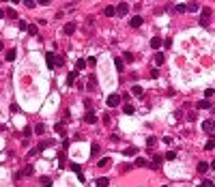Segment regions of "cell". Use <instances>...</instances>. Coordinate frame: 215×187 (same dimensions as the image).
<instances>
[{
    "label": "cell",
    "instance_id": "obj_4",
    "mask_svg": "<svg viewBox=\"0 0 215 187\" xmlns=\"http://www.w3.org/2000/svg\"><path fill=\"white\" fill-rule=\"evenodd\" d=\"M84 123H88V125H95V123H97V116H95L93 110H88V112L84 114Z\"/></svg>",
    "mask_w": 215,
    "mask_h": 187
},
{
    "label": "cell",
    "instance_id": "obj_17",
    "mask_svg": "<svg viewBox=\"0 0 215 187\" xmlns=\"http://www.w3.org/2000/svg\"><path fill=\"white\" fill-rule=\"evenodd\" d=\"M136 166H138V168H146V166H151V163H148L144 157H138V159H136Z\"/></svg>",
    "mask_w": 215,
    "mask_h": 187
},
{
    "label": "cell",
    "instance_id": "obj_39",
    "mask_svg": "<svg viewBox=\"0 0 215 187\" xmlns=\"http://www.w3.org/2000/svg\"><path fill=\"white\" fill-rule=\"evenodd\" d=\"M86 65H90V67H93V65H97V58H93V56H90V58L86 60Z\"/></svg>",
    "mask_w": 215,
    "mask_h": 187
},
{
    "label": "cell",
    "instance_id": "obj_19",
    "mask_svg": "<svg viewBox=\"0 0 215 187\" xmlns=\"http://www.w3.org/2000/svg\"><path fill=\"white\" fill-rule=\"evenodd\" d=\"M82 69H86V60L80 58L78 63H75V71H82Z\"/></svg>",
    "mask_w": 215,
    "mask_h": 187
},
{
    "label": "cell",
    "instance_id": "obj_16",
    "mask_svg": "<svg viewBox=\"0 0 215 187\" xmlns=\"http://www.w3.org/2000/svg\"><path fill=\"white\" fill-rule=\"evenodd\" d=\"M95 88H97V78L90 75V78H88V90H95Z\"/></svg>",
    "mask_w": 215,
    "mask_h": 187
},
{
    "label": "cell",
    "instance_id": "obj_25",
    "mask_svg": "<svg viewBox=\"0 0 215 187\" xmlns=\"http://www.w3.org/2000/svg\"><path fill=\"white\" fill-rule=\"evenodd\" d=\"M206 170H209V163H206V161H200V163H198V172H206Z\"/></svg>",
    "mask_w": 215,
    "mask_h": 187
},
{
    "label": "cell",
    "instance_id": "obj_18",
    "mask_svg": "<svg viewBox=\"0 0 215 187\" xmlns=\"http://www.w3.org/2000/svg\"><path fill=\"white\" fill-rule=\"evenodd\" d=\"M136 148H133V146H129V148H125V151H123V155H125V157H133V155H136Z\"/></svg>",
    "mask_w": 215,
    "mask_h": 187
},
{
    "label": "cell",
    "instance_id": "obj_28",
    "mask_svg": "<svg viewBox=\"0 0 215 187\" xmlns=\"http://www.w3.org/2000/svg\"><path fill=\"white\" fill-rule=\"evenodd\" d=\"M97 185H99V187H106V185H108V176H101V178H97Z\"/></svg>",
    "mask_w": 215,
    "mask_h": 187
},
{
    "label": "cell",
    "instance_id": "obj_38",
    "mask_svg": "<svg viewBox=\"0 0 215 187\" xmlns=\"http://www.w3.org/2000/svg\"><path fill=\"white\" fill-rule=\"evenodd\" d=\"M200 187H215V185H213V181H202Z\"/></svg>",
    "mask_w": 215,
    "mask_h": 187
},
{
    "label": "cell",
    "instance_id": "obj_31",
    "mask_svg": "<svg viewBox=\"0 0 215 187\" xmlns=\"http://www.w3.org/2000/svg\"><path fill=\"white\" fill-rule=\"evenodd\" d=\"M131 93L136 95V97H140V95H142V86H133V88H131Z\"/></svg>",
    "mask_w": 215,
    "mask_h": 187
},
{
    "label": "cell",
    "instance_id": "obj_1",
    "mask_svg": "<svg viewBox=\"0 0 215 187\" xmlns=\"http://www.w3.org/2000/svg\"><path fill=\"white\" fill-rule=\"evenodd\" d=\"M52 144H54V140H45V142H41L39 146H34L32 151L28 153V155H39V153H43L45 148H47V146H52Z\"/></svg>",
    "mask_w": 215,
    "mask_h": 187
},
{
    "label": "cell",
    "instance_id": "obj_13",
    "mask_svg": "<svg viewBox=\"0 0 215 187\" xmlns=\"http://www.w3.org/2000/svg\"><path fill=\"white\" fill-rule=\"evenodd\" d=\"M161 45H164V41H161L159 37H153V39H151V47H153V49H159Z\"/></svg>",
    "mask_w": 215,
    "mask_h": 187
},
{
    "label": "cell",
    "instance_id": "obj_11",
    "mask_svg": "<svg viewBox=\"0 0 215 187\" xmlns=\"http://www.w3.org/2000/svg\"><path fill=\"white\" fill-rule=\"evenodd\" d=\"M65 35H69V37H71V35H73V32H75V24H73V22H69V24H65Z\"/></svg>",
    "mask_w": 215,
    "mask_h": 187
},
{
    "label": "cell",
    "instance_id": "obj_48",
    "mask_svg": "<svg viewBox=\"0 0 215 187\" xmlns=\"http://www.w3.org/2000/svg\"><path fill=\"white\" fill-rule=\"evenodd\" d=\"M45 187H52V185H45Z\"/></svg>",
    "mask_w": 215,
    "mask_h": 187
},
{
    "label": "cell",
    "instance_id": "obj_29",
    "mask_svg": "<svg viewBox=\"0 0 215 187\" xmlns=\"http://www.w3.org/2000/svg\"><path fill=\"white\" fill-rule=\"evenodd\" d=\"M204 148H206V151H211V148H215V138H211L209 142L204 144Z\"/></svg>",
    "mask_w": 215,
    "mask_h": 187
},
{
    "label": "cell",
    "instance_id": "obj_37",
    "mask_svg": "<svg viewBox=\"0 0 215 187\" xmlns=\"http://www.w3.org/2000/svg\"><path fill=\"white\" fill-rule=\"evenodd\" d=\"M187 11H198V5H196V2H189V5H187Z\"/></svg>",
    "mask_w": 215,
    "mask_h": 187
},
{
    "label": "cell",
    "instance_id": "obj_6",
    "mask_svg": "<svg viewBox=\"0 0 215 187\" xmlns=\"http://www.w3.org/2000/svg\"><path fill=\"white\" fill-rule=\"evenodd\" d=\"M118 103H121V95H110V97H108V105H110V108H116Z\"/></svg>",
    "mask_w": 215,
    "mask_h": 187
},
{
    "label": "cell",
    "instance_id": "obj_26",
    "mask_svg": "<svg viewBox=\"0 0 215 187\" xmlns=\"http://www.w3.org/2000/svg\"><path fill=\"white\" fill-rule=\"evenodd\" d=\"M99 155V144H93L90 146V157H97Z\"/></svg>",
    "mask_w": 215,
    "mask_h": 187
},
{
    "label": "cell",
    "instance_id": "obj_3",
    "mask_svg": "<svg viewBox=\"0 0 215 187\" xmlns=\"http://www.w3.org/2000/svg\"><path fill=\"white\" fill-rule=\"evenodd\" d=\"M45 63H47V69H54V67H56V54H54V52H47V54H45Z\"/></svg>",
    "mask_w": 215,
    "mask_h": 187
},
{
    "label": "cell",
    "instance_id": "obj_41",
    "mask_svg": "<svg viewBox=\"0 0 215 187\" xmlns=\"http://www.w3.org/2000/svg\"><path fill=\"white\" fill-rule=\"evenodd\" d=\"M20 30H28V24H26V22H24V20H22V22H20Z\"/></svg>",
    "mask_w": 215,
    "mask_h": 187
},
{
    "label": "cell",
    "instance_id": "obj_7",
    "mask_svg": "<svg viewBox=\"0 0 215 187\" xmlns=\"http://www.w3.org/2000/svg\"><path fill=\"white\" fill-rule=\"evenodd\" d=\"M69 168H71V170H73V172H75V174L80 176V181H84V174H82V168H80V163L71 161V163H69Z\"/></svg>",
    "mask_w": 215,
    "mask_h": 187
},
{
    "label": "cell",
    "instance_id": "obj_10",
    "mask_svg": "<svg viewBox=\"0 0 215 187\" xmlns=\"http://www.w3.org/2000/svg\"><path fill=\"white\" fill-rule=\"evenodd\" d=\"M127 11H129V5H127V2H121V5L116 7V13L118 15H127Z\"/></svg>",
    "mask_w": 215,
    "mask_h": 187
},
{
    "label": "cell",
    "instance_id": "obj_22",
    "mask_svg": "<svg viewBox=\"0 0 215 187\" xmlns=\"http://www.w3.org/2000/svg\"><path fill=\"white\" fill-rule=\"evenodd\" d=\"M110 163H112V161H110V157H103V159H99V168H108Z\"/></svg>",
    "mask_w": 215,
    "mask_h": 187
},
{
    "label": "cell",
    "instance_id": "obj_2",
    "mask_svg": "<svg viewBox=\"0 0 215 187\" xmlns=\"http://www.w3.org/2000/svg\"><path fill=\"white\" fill-rule=\"evenodd\" d=\"M211 15H213V13H211V9H202V13H200V26H204V28H206V26L211 24Z\"/></svg>",
    "mask_w": 215,
    "mask_h": 187
},
{
    "label": "cell",
    "instance_id": "obj_40",
    "mask_svg": "<svg viewBox=\"0 0 215 187\" xmlns=\"http://www.w3.org/2000/svg\"><path fill=\"white\" fill-rule=\"evenodd\" d=\"M204 97H206V99L213 97V88H206V90H204Z\"/></svg>",
    "mask_w": 215,
    "mask_h": 187
},
{
    "label": "cell",
    "instance_id": "obj_42",
    "mask_svg": "<svg viewBox=\"0 0 215 187\" xmlns=\"http://www.w3.org/2000/svg\"><path fill=\"white\" fill-rule=\"evenodd\" d=\"M129 170H133V166H129V163H125V166H123V172H129Z\"/></svg>",
    "mask_w": 215,
    "mask_h": 187
},
{
    "label": "cell",
    "instance_id": "obj_5",
    "mask_svg": "<svg viewBox=\"0 0 215 187\" xmlns=\"http://www.w3.org/2000/svg\"><path fill=\"white\" fill-rule=\"evenodd\" d=\"M161 161H164V157H161L159 153H153V163H151V168H153V170H157V168L161 166Z\"/></svg>",
    "mask_w": 215,
    "mask_h": 187
},
{
    "label": "cell",
    "instance_id": "obj_30",
    "mask_svg": "<svg viewBox=\"0 0 215 187\" xmlns=\"http://www.w3.org/2000/svg\"><path fill=\"white\" fill-rule=\"evenodd\" d=\"M155 63H157V65L164 63V54H161V52H157V54H155Z\"/></svg>",
    "mask_w": 215,
    "mask_h": 187
},
{
    "label": "cell",
    "instance_id": "obj_14",
    "mask_svg": "<svg viewBox=\"0 0 215 187\" xmlns=\"http://www.w3.org/2000/svg\"><path fill=\"white\" fill-rule=\"evenodd\" d=\"M32 131L37 133V136H41V133H45V125H43V123H37V125L32 127Z\"/></svg>",
    "mask_w": 215,
    "mask_h": 187
},
{
    "label": "cell",
    "instance_id": "obj_9",
    "mask_svg": "<svg viewBox=\"0 0 215 187\" xmlns=\"http://www.w3.org/2000/svg\"><path fill=\"white\" fill-rule=\"evenodd\" d=\"M202 129H204L206 133H211V131L215 129V123L211 120V118H206V120H202Z\"/></svg>",
    "mask_w": 215,
    "mask_h": 187
},
{
    "label": "cell",
    "instance_id": "obj_46",
    "mask_svg": "<svg viewBox=\"0 0 215 187\" xmlns=\"http://www.w3.org/2000/svg\"><path fill=\"white\" fill-rule=\"evenodd\" d=\"M2 17H5V11H0V20H2Z\"/></svg>",
    "mask_w": 215,
    "mask_h": 187
},
{
    "label": "cell",
    "instance_id": "obj_15",
    "mask_svg": "<svg viewBox=\"0 0 215 187\" xmlns=\"http://www.w3.org/2000/svg\"><path fill=\"white\" fill-rule=\"evenodd\" d=\"M196 105H198V110H209V108H211V101H206V99H202V101H198V103H196Z\"/></svg>",
    "mask_w": 215,
    "mask_h": 187
},
{
    "label": "cell",
    "instance_id": "obj_34",
    "mask_svg": "<svg viewBox=\"0 0 215 187\" xmlns=\"http://www.w3.org/2000/svg\"><path fill=\"white\" fill-rule=\"evenodd\" d=\"M32 170H34L32 166H26V168H24V176H28V174H32Z\"/></svg>",
    "mask_w": 215,
    "mask_h": 187
},
{
    "label": "cell",
    "instance_id": "obj_27",
    "mask_svg": "<svg viewBox=\"0 0 215 187\" xmlns=\"http://www.w3.org/2000/svg\"><path fill=\"white\" fill-rule=\"evenodd\" d=\"M155 144H157V138L155 136H148L146 138V146H155Z\"/></svg>",
    "mask_w": 215,
    "mask_h": 187
},
{
    "label": "cell",
    "instance_id": "obj_44",
    "mask_svg": "<svg viewBox=\"0 0 215 187\" xmlns=\"http://www.w3.org/2000/svg\"><path fill=\"white\" fill-rule=\"evenodd\" d=\"M30 133H32V127H26V129H24V136H26V138H28Z\"/></svg>",
    "mask_w": 215,
    "mask_h": 187
},
{
    "label": "cell",
    "instance_id": "obj_33",
    "mask_svg": "<svg viewBox=\"0 0 215 187\" xmlns=\"http://www.w3.org/2000/svg\"><path fill=\"white\" fill-rule=\"evenodd\" d=\"M125 114H133V105L131 103H125Z\"/></svg>",
    "mask_w": 215,
    "mask_h": 187
},
{
    "label": "cell",
    "instance_id": "obj_35",
    "mask_svg": "<svg viewBox=\"0 0 215 187\" xmlns=\"http://www.w3.org/2000/svg\"><path fill=\"white\" fill-rule=\"evenodd\" d=\"M125 60H127V63H133V54L131 52H125Z\"/></svg>",
    "mask_w": 215,
    "mask_h": 187
},
{
    "label": "cell",
    "instance_id": "obj_24",
    "mask_svg": "<svg viewBox=\"0 0 215 187\" xmlns=\"http://www.w3.org/2000/svg\"><path fill=\"white\" fill-rule=\"evenodd\" d=\"M28 35H32V37L39 35V30H37V26H34V24H30V26H28Z\"/></svg>",
    "mask_w": 215,
    "mask_h": 187
},
{
    "label": "cell",
    "instance_id": "obj_20",
    "mask_svg": "<svg viewBox=\"0 0 215 187\" xmlns=\"http://www.w3.org/2000/svg\"><path fill=\"white\" fill-rule=\"evenodd\" d=\"M114 67H116L118 73H123V58H114Z\"/></svg>",
    "mask_w": 215,
    "mask_h": 187
},
{
    "label": "cell",
    "instance_id": "obj_32",
    "mask_svg": "<svg viewBox=\"0 0 215 187\" xmlns=\"http://www.w3.org/2000/svg\"><path fill=\"white\" fill-rule=\"evenodd\" d=\"M187 11V5H176V13H185Z\"/></svg>",
    "mask_w": 215,
    "mask_h": 187
},
{
    "label": "cell",
    "instance_id": "obj_8",
    "mask_svg": "<svg viewBox=\"0 0 215 187\" xmlns=\"http://www.w3.org/2000/svg\"><path fill=\"white\" fill-rule=\"evenodd\" d=\"M129 26H131V28H140L142 26V15H133L131 20H129Z\"/></svg>",
    "mask_w": 215,
    "mask_h": 187
},
{
    "label": "cell",
    "instance_id": "obj_21",
    "mask_svg": "<svg viewBox=\"0 0 215 187\" xmlns=\"http://www.w3.org/2000/svg\"><path fill=\"white\" fill-rule=\"evenodd\" d=\"M15 56H17V52H15V49H9V52H7V56H5V58L9 60V63H11V60H15Z\"/></svg>",
    "mask_w": 215,
    "mask_h": 187
},
{
    "label": "cell",
    "instance_id": "obj_45",
    "mask_svg": "<svg viewBox=\"0 0 215 187\" xmlns=\"http://www.w3.org/2000/svg\"><path fill=\"white\" fill-rule=\"evenodd\" d=\"M209 168H213V170H215V161H211V166Z\"/></svg>",
    "mask_w": 215,
    "mask_h": 187
},
{
    "label": "cell",
    "instance_id": "obj_47",
    "mask_svg": "<svg viewBox=\"0 0 215 187\" xmlns=\"http://www.w3.org/2000/svg\"><path fill=\"white\" fill-rule=\"evenodd\" d=\"M0 49H2V41H0Z\"/></svg>",
    "mask_w": 215,
    "mask_h": 187
},
{
    "label": "cell",
    "instance_id": "obj_36",
    "mask_svg": "<svg viewBox=\"0 0 215 187\" xmlns=\"http://www.w3.org/2000/svg\"><path fill=\"white\" fill-rule=\"evenodd\" d=\"M41 183H43V185H52V178L49 176H41Z\"/></svg>",
    "mask_w": 215,
    "mask_h": 187
},
{
    "label": "cell",
    "instance_id": "obj_12",
    "mask_svg": "<svg viewBox=\"0 0 215 187\" xmlns=\"http://www.w3.org/2000/svg\"><path fill=\"white\" fill-rule=\"evenodd\" d=\"M78 73H80V71H71V73L67 75V84H69V86H73V84H75V80H78Z\"/></svg>",
    "mask_w": 215,
    "mask_h": 187
},
{
    "label": "cell",
    "instance_id": "obj_23",
    "mask_svg": "<svg viewBox=\"0 0 215 187\" xmlns=\"http://www.w3.org/2000/svg\"><path fill=\"white\" fill-rule=\"evenodd\" d=\"M114 13H116V9H114V7H106V11H103V15H108V17H112Z\"/></svg>",
    "mask_w": 215,
    "mask_h": 187
},
{
    "label": "cell",
    "instance_id": "obj_43",
    "mask_svg": "<svg viewBox=\"0 0 215 187\" xmlns=\"http://www.w3.org/2000/svg\"><path fill=\"white\" fill-rule=\"evenodd\" d=\"M7 15H9V17H17V13H15L13 9H9V11H7Z\"/></svg>",
    "mask_w": 215,
    "mask_h": 187
}]
</instances>
